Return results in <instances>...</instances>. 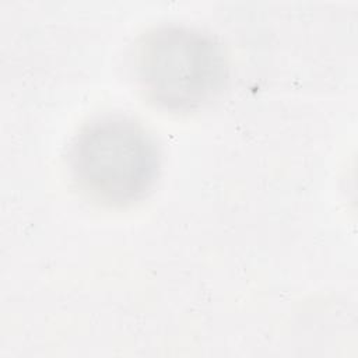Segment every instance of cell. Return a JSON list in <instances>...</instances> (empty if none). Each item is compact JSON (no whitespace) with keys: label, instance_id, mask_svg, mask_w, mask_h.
Instances as JSON below:
<instances>
[{"label":"cell","instance_id":"obj_1","mask_svg":"<svg viewBox=\"0 0 358 358\" xmlns=\"http://www.w3.org/2000/svg\"><path fill=\"white\" fill-rule=\"evenodd\" d=\"M69 166L88 197L122 207L154 187L161 158L154 138L138 122L115 113L98 116L78 130L70 144Z\"/></svg>","mask_w":358,"mask_h":358},{"label":"cell","instance_id":"obj_2","mask_svg":"<svg viewBox=\"0 0 358 358\" xmlns=\"http://www.w3.org/2000/svg\"><path fill=\"white\" fill-rule=\"evenodd\" d=\"M136 74L154 105L189 112L221 92L228 67L222 46L210 34L183 24H161L140 38Z\"/></svg>","mask_w":358,"mask_h":358}]
</instances>
